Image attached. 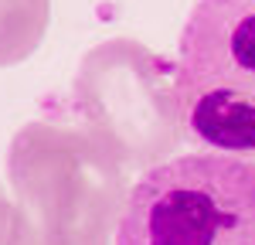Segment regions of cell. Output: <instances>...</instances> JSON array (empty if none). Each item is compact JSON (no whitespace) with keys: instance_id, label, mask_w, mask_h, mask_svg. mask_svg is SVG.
<instances>
[{"instance_id":"obj_1","label":"cell","mask_w":255,"mask_h":245,"mask_svg":"<svg viewBox=\"0 0 255 245\" xmlns=\"http://www.w3.org/2000/svg\"><path fill=\"white\" fill-rule=\"evenodd\" d=\"M27 245H106L123 208V181L89 133L55 120L27 122L7 150Z\"/></svg>"},{"instance_id":"obj_4","label":"cell","mask_w":255,"mask_h":245,"mask_svg":"<svg viewBox=\"0 0 255 245\" xmlns=\"http://www.w3.org/2000/svg\"><path fill=\"white\" fill-rule=\"evenodd\" d=\"M51 0H0V68L31 58L48 34Z\"/></svg>"},{"instance_id":"obj_2","label":"cell","mask_w":255,"mask_h":245,"mask_svg":"<svg viewBox=\"0 0 255 245\" xmlns=\"http://www.w3.org/2000/svg\"><path fill=\"white\" fill-rule=\"evenodd\" d=\"M174 102L194 143L255 163V0H197L191 7Z\"/></svg>"},{"instance_id":"obj_3","label":"cell","mask_w":255,"mask_h":245,"mask_svg":"<svg viewBox=\"0 0 255 245\" xmlns=\"http://www.w3.org/2000/svg\"><path fill=\"white\" fill-rule=\"evenodd\" d=\"M116 245H255V163L184 153L129 187Z\"/></svg>"},{"instance_id":"obj_5","label":"cell","mask_w":255,"mask_h":245,"mask_svg":"<svg viewBox=\"0 0 255 245\" xmlns=\"http://www.w3.org/2000/svg\"><path fill=\"white\" fill-rule=\"evenodd\" d=\"M0 245H27L20 211H17V204L7 201L3 187H0Z\"/></svg>"}]
</instances>
